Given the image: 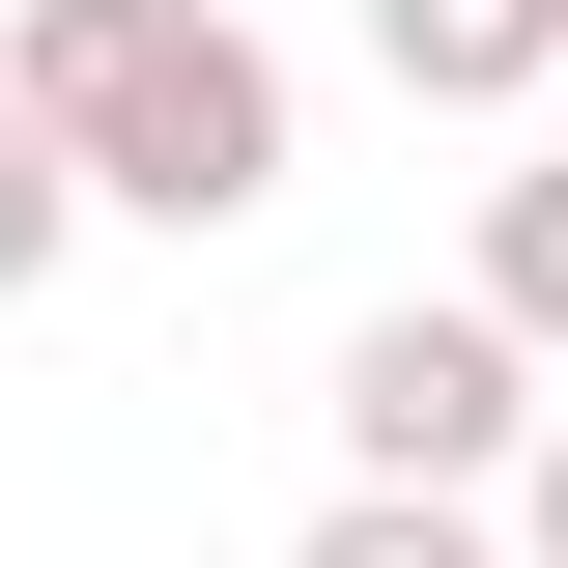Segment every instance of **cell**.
I'll return each instance as SVG.
<instances>
[{"label":"cell","mask_w":568,"mask_h":568,"mask_svg":"<svg viewBox=\"0 0 568 568\" xmlns=\"http://www.w3.org/2000/svg\"><path fill=\"white\" fill-rule=\"evenodd\" d=\"M0 114L58 142V200H114V227H256L284 200V58L227 0H29L0 29Z\"/></svg>","instance_id":"cell-1"},{"label":"cell","mask_w":568,"mask_h":568,"mask_svg":"<svg viewBox=\"0 0 568 568\" xmlns=\"http://www.w3.org/2000/svg\"><path fill=\"white\" fill-rule=\"evenodd\" d=\"M511 455H540V342H484V313H369L342 342V484H455L484 511Z\"/></svg>","instance_id":"cell-2"},{"label":"cell","mask_w":568,"mask_h":568,"mask_svg":"<svg viewBox=\"0 0 568 568\" xmlns=\"http://www.w3.org/2000/svg\"><path fill=\"white\" fill-rule=\"evenodd\" d=\"M369 58H398L426 114H540L568 85V0H369Z\"/></svg>","instance_id":"cell-3"},{"label":"cell","mask_w":568,"mask_h":568,"mask_svg":"<svg viewBox=\"0 0 568 568\" xmlns=\"http://www.w3.org/2000/svg\"><path fill=\"white\" fill-rule=\"evenodd\" d=\"M455 313L568 369V142H540V171H484V284H455Z\"/></svg>","instance_id":"cell-4"},{"label":"cell","mask_w":568,"mask_h":568,"mask_svg":"<svg viewBox=\"0 0 568 568\" xmlns=\"http://www.w3.org/2000/svg\"><path fill=\"white\" fill-rule=\"evenodd\" d=\"M284 568H511V540H484V511H455V484H342V511H313V540H284Z\"/></svg>","instance_id":"cell-5"},{"label":"cell","mask_w":568,"mask_h":568,"mask_svg":"<svg viewBox=\"0 0 568 568\" xmlns=\"http://www.w3.org/2000/svg\"><path fill=\"white\" fill-rule=\"evenodd\" d=\"M58 227H85V200H58V142L0 114V313H29V284H58Z\"/></svg>","instance_id":"cell-6"},{"label":"cell","mask_w":568,"mask_h":568,"mask_svg":"<svg viewBox=\"0 0 568 568\" xmlns=\"http://www.w3.org/2000/svg\"><path fill=\"white\" fill-rule=\"evenodd\" d=\"M511 568H568V398H540V455H511Z\"/></svg>","instance_id":"cell-7"}]
</instances>
